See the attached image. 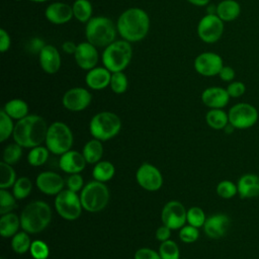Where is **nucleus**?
Instances as JSON below:
<instances>
[{"instance_id":"1","label":"nucleus","mask_w":259,"mask_h":259,"mask_svg":"<svg viewBox=\"0 0 259 259\" xmlns=\"http://www.w3.org/2000/svg\"><path fill=\"white\" fill-rule=\"evenodd\" d=\"M116 29L122 39L128 42L140 41L149 32L150 17L142 8H128L118 16Z\"/></svg>"},{"instance_id":"2","label":"nucleus","mask_w":259,"mask_h":259,"mask_svg":"<svg viewBox=\"0 0 259 259\" xmlns=\"http://www.w3.org/2000/svg\"><path fill=\"white\" fill-rule=\"evenodd\" d=\"M48 128L46 120L40 115L29 114L17 120L12 137L21 147L33 148L46 141Z\"/></svg>"},{"instance_id":"3","label":"nucleus","mask_w":259,"mask_h":259,"mask_svg":"<svg viewBox=\"0 0 259 259\" xmlns=\"http://www.w3.org/2000/svg\"><path fill=\"white\" fill-rule=\"evenodd\" d=\"M52 210L50 205L41 200L28 203L20 214L21 229L29 234L44 231L51 223Z\"/></svg>"},{"instance_id":"4","label":"nucleus","mask_w":259,"mask_h":259,"mask_svg":"<svg viewBox=\"0 0 259 259\" xmlns=\"http://www.w3.org/2000/svg\"><path fill=\"white\" fill-rule=\"evenodd\" d=\"M117 33L116 24L105 16L92 17L85 26L87 41L96 48H105L115 40Z\"/></svg>"},{"instance_id":"5","label":"nucleus","mask_w":259,"mask_h":259,"mask_svg":"<svg viewBox=\"0 0 259 259\" xmlns=\"http://www.w3.org/2000/svg\"><path fill=\"white\" fill-rule=\"evenodd\" d=\"M133 49L131 42L120 39L114 40L104 48L101 56L103 66L111 73L122 72L132 61Z\"/></svg>"},{"instance_id":"6","label":"nucleus","mask_w":259,"mask_h":259,"mask_svg":"<svg viewBox=\"0 0 259 259\" xmlns=\"http://www.w3.org/2000/svg\"><path fill=\"white\" fill-rule=\"evenodd\" d=\"M121 128V120L111 111H101L95 114L89 123V131L94 139L107 141L115 137Z\"/></svg>"},{"instance_id":"7","label":"nucleus","mask_w":259,"mask_h":259,"mask_svg":"<svg viewBox=\"0 0 259 259\" xmlns=\"http://www.w3.org/2000/svg\"><path fill=\"white\" fill-rule=\"evenodd\" d=\"M80 199L85 210L89 212H97L107 205L109 200V190L103 182L93 180L88 182L82 188Z\"/></svg>"},{"instance_id":"8","label":"nucleus","mask_w":259,"mask_h":259,"mask_svg":"<svg viewBox=\"0 0 259 259\" xmlns=\"http://www.w3.org/2000/svg\"><path fill=\"white\" fill-rule=\"evenodd\" d=\"M73 134L71 128L62 121L53 122L47 133L46 146L55 155H63L73 146Z\"/></svg>"},{"instance_id":"9","label":"nucleus","mask_w":259,"mask_h":259,"mask_svg":"<svg viewBox=\"0 0 259 259\" xmlns=\"http://www.w3.org/2000/svg\"><path fill=\"white\" fill-rule=\"evenodd\" d=\"M55 207L57 212L65 220L74 221L81 215L82 203L77 192L70 189L62 190L57 194L55 199Z\"/></svg>"},{"instance_id":"10","label":"nucleus","mask_w":259,"mask_h":259,"mask_svg":"<svg viewBox=\"0 0 259 259\" xmlns=\"http://www.w3.org/2000/svg\"><path fill=\"white\" fill-rule=\"evenodd\" d=\"M229 123L237 130L250 128L256 124L259 113L257 108L247 102H239L233 105L229 112Z\"/></svg>"},{"instance_id":"11","label":"nucleus","mask_w":259,"mask_h":259,"mask_svg":"<svg viewBox=\"0 0 259 259\" xmlns=\"http://www.w3.org/2000/svg\"><path fill=\"white\" fill-rule=\"evenodd\" d=\"M224 21L217 14H205L197 24V35L205 44H214L224 33Z\"/></svg>"},{"instance_id":"12","label":"nucleus","mask_w":259,"mask_h":259,"mask_svg":"<svg viewBox=\"0 0 259 259\" xmlns=\"http://www.w3.org/2000/svg\"><path fill=\"white\" fill-rule=\"evenodd\" d=\"M193 66L199 75L204 77H213L219 75L224 66V61L217 53L203 52L194 59Z\"/></svg>"},{"instance_id":"13","label":"nucleus","mask_w":259,"mask_h":259,"mask_svg":"<svg viewBox=\"0 0 259 259\" xmlns=\"http://www.w3.org/2000/svg\"><path fill=\"white\" fill-rule=\"evenodd\" d=\"M136 179L138 184L148 191H157L163 185V176L160 170L150 163H143L139 167Z\"/></svg>"},{"instance_id":"14","label":"nucleus","mask_w":259,"mask_h":259,"mask_svg":"<svg viewBox=\"0 0 259 259\" xmlns=\"http://www.w3.org/2000/svg\"><path fill=\"white\" fill-rule=\"evenodd\" d=\"M186 213L187 211L181 202L177 200L168 201L162 209V223L171 230L181 229L187 221Z\"/></svg>"},{"instance_id":"15","label":"nucleus","mask_w":259,"mask_h":259,"mask_svg":"<svg viewBox=\"0 0 259 259\" xmlns=\"http://www.w3.org/2000/svg\"><path fill=\"white\" fill-rule=\"evenodd\" d=\"M91 93L83 87H74L65 92L62 98L63 106L70 111H82L91 102Z\"/></svg>"},{"instance_id":"16","label":"nucleus","mask_w":259,"mask_h":259,"mask_svg":"<svg viewBox=\"0 0 259 259\" xmlns=\"http://www.w3.org/2000/svg\"><path fill=\"white\" fill-rule=\"evenodd\" d=\"M74 58L79 68L89 71L96 67L99 60V55L97 48L86 40L77 45Z\"/></svg>"},{"instance_id":"17","label":"nucleus","mask_w":259,"mask_h":259,"mask_svg":"<svg viewBox=\"0 0 259 259\" xmlns=\"http://www.w3.org/2000/svg\"><path fill=\"white\" fill-rule=\"evenodd\" d=\"M37 188L45 194L57 195L64 190L65 181L59 174L52 171H45L37 175L35 180Z\"/></svg>"},{"instance_id":"18","label":"nucleus","mask_w":259,"mask_h":259,"mask_svg":"<svg viewBox=\"0 0 259 259\" xmlns=\"http://www.w3.org/2000/svg\"><path fill=\"white\" fill-rule=\"evenodd\" d=\"M38 62L44 72L50 75L56 74L62 64L60 52L53 45H45L38 53Z\"/></svg>"},{"instance_id":"19","label":"nucleus","mask_w":259,"mask_h":259,"mask_svg":"<svg viewBox=\"0 0 259 259\" xmlns=\"http://www.w3.org/2000/svg\"><path fill=\"white\" fill-rule=\"evenodd\" d=\"M230 227V218L226 213H214L205 220L203 231L210 239L224 237Z\"/></svg>"},{"instance_id":"20","label":"nucleus","mask_w":259,"mask_h":259,"mask_svg":"<svg viewBox=\"0 0 259 259\" xmlns=\"http://www.w3.org/2000/svg\"><path fill=\"white\" fill-rule=\"evenodd\" d=\"M45 16L53 24H65L73 17V8L65 2H53L45 10Z\"/></svg>"},{"instance_id":"21","label":"nucleus","mask_w":259,"mask_h":259,"mask_svg":"<svg viewBox=\"0 0 259 259\" xmlns=\"http://www.w3.org/2000/svg\"><path fill=\"white\" fill-rule=\"evenodd\" d=\"M230 95L227 89L219 86L208 87L201 93L202 103L211 108H224L230 100Z\"/></svg>"},{"instance_id":"22","label":"nucleus","mask_w":259,"mask_h":259,"mask_svg":"<svg viewBox=\"0 0 259 259\" xmlns=\"http://www.w3.org/2000/svg\"><path fill=\"white\" fill-rule=\"evenodd\" d=\"M238 194L242 199L259 196V176L254 173L243 174L237 181Z\"/></svg>"},{"instance_id":"23","label":"nucleus","mask_w":259,"mask_h":259,"mask_svg":"<svg viewBox=\"0 0 259 259\" xmlns=\"http://www.w3.org/2000/svg\"><path fill=\"white\" fill-rule=\"evenodd\" d=\"M86 164L87 162L83 154L73 150H70L61 155V158L59 160V166L62 171L69 174L80 173L85 168Z\"/></svg>"},{"instance_id":"24","label":"nucleus","mask_w":259,"mask_h":259,"mask_svg":"<svg viewBox=\"0 0 259 259\" xmlns=\"http://www.w3.org/2000/svg\"><path fill=\"white\" fill-rule=\"evenodd\" d=\"M111 72L103 67H95L89 70L85 76L86 85L93 90H102L109 86Z\"/></svg>"},{"instance_id":"25","label":"nucleus","mask_w":259,"mask_h":259,"mask_svg":"<svg viewBox=\"0 0 259 259\" xmlns=\"http://www.w3.org/2000/svg\"><path fill=\"white\" fill-rule=\"evenodd\" d=\"M241 13V5L236 0H222L217 5V15L224 21L230 22L237 19Z\"/></svg>"},{"instance_id":"26","label":"nucleus","mask_w":259,"mask_h":259,"mask_svg":"<svg viewBox=\"0 0 259 259\" xmlns=\"http://www.w3.org/2000/svg\"><path fill=\"white\" fill-rule=\"evenodd\" d=\"M20 225V218L13 212H7L0 218V234L4 238L13 237Z\"/></svg>"},{"instance_id":"27","label":"nucleus","mask_w":259,"mask_h":259,"mask_svg":"<svg viewBox=\"0 0 259 259\" xmlns=\"http://www.w3.org/2000/svg\"><path fill=\"white\" fill-rule=\"evenodd\" d=\"M82 154L89 164H96L100 161L103 155V146L101 141L97 139H93L88 141L82 151Z\"/></svg>"},{"instance_id":"28","label":"nucleus","mask_w":259,"mask_h":259,"mask_svg":"<svg viewBox=\"0 0 259 259\" xmlns=\"http://www.w3.org/2000/svg\"><path fill=\"white\" fill-rule=\"evenodd\" d=\"M205 121L213 130H224L229 123V115L223 108H211L206 112Z\"/></svg>"},{"instance_id":"29","label":"nucleus","mask_w":259,"mask_h":259,"mask_svg":"<svg viewBox=\"0 0 259 259\" xmlns=\"http://www.w3.org/2000/svg\"><path fill=\"white\" fill-rule=\"evenodd\" d=\"M3 110L13 119H21L28 115V105L27 103L18 98H14L9 100L8 102L5 103Z\"/></svg>"},{"instance_id":"30","label":"nucleus","mask_w":259,"mask_h":259,"mask_svg":"<svg viewBox=\"0 0 259 259\" xmlns=\"http://www.w3.org/2000/svg\"><path fill=\"white\" fill-rule=\"evenodd\" d=\"M115 173L113 164L109 161H99L95 164L92 170V176L94 180L100 182H106L110 180Z\"/></svg>"},{"instance_id":"31","label":"nucleus","mask_w":259,"mask_h":259,"mask_svg":"<svg viewBox=\"0 0 259 259\" xmlns=\"http://www.w3.org/2000/svg\"><path fill=\"white\" fill-rule=\"evenodd\" d=\"M74 17L83 23H87L92 18V4L89 0H75L73 5Z\"/></svg>"},{"instance_id":"32","label":"nucleus","mask_w":259,"mask_h":259,"mask_svg":"<svg viewBox=\"0 0 259 259\" xmlns=\"http://www.w3.org/2000/svg\"><path fill=\"white\" fill-rule=\"evenodd\" d=\"M31 241L28 236V233L23 232H17L11 240V248L12 250L17 254H24L30 249Z\"/></svg>"},{"instance_id":"33","label":"nucleus","mask_w":259,"mask_h":259,"mask_svg":"<svg viewBox=\"0 0 259 259\" xmlns=\"http://www.w3.org/2000/svg\"><path fill=\"white\" fill-rule=\"evenodd\" d=\"M0 188L6 189L11 186L16 181V173L13 167L10 164L5 163L4 161L0 162Z\"/></svg>"},{"instance_id":"34","label":"nucleus","mask_w":259,"mask_h":259,"mask_svg":"<svg viewBox=\"0 0 259 259\" xmlns=\"http://www.w3.org/2000/svg\"><path fill=\"white\" fill-rule=\"evenodd\" d=\"M32 190V182L27 177H20L16 179L12 186V194L16 199H23L29 195Z\"/></svg>"},{"instance_id":"35","label":"nucleus","mask_w":259,"mask_h":259,"mask_svg":"<svg viewBox=\"0 0 259 259\" xmlns=\"http://www.w3.org/2000/svg\"><path fill=\"white\" fill-rule=\"evenodd\" d=\"M50 150L47 147L36 146L31 148L27 155V161L31 166H40L45 164L49 158Z\"/></svg>"},{"instance_id":"36","label":"nucleus","mask_w":259,"mask_h":259,"mask_svg":"<svg viewBox=\"0 0 259 259\" xmlns=\"http://www.w3.org/2000/svg\"><path fill=\"white\" fill-rule=\"evenodd\" d=\"M161 259H180V252L177 244L172 240H167L161 243L159 247Z\"/></svg>"},{"instance_id":"37","label":"nucleus","mask_w":259,"mask_h":259,"mask_svg":"<svg viewBox=\"0 0 259 259\" xmlns=\"http://www.w3.org/2000/svg\"><path fill=\"white\" fill-rule=\"evenodd\" d=\"M111 90L116 94H122L126 91L128 86V80L126 75L122 72H114L111 74L110 84Z\"/></svg>"},{"instance_id":"38","label":"nucleus","mask_w":259,"mask_h":259,"mask_svg":"<svg viewBox=\"0 0 259 259\" xmlns=\"http://www.w3.org/2000/svg\"><path fill=\"white\" fill-rule=\"evenodd\" d=\"M10 117L3 109L0 111V142H5L11 135H13L14 124Z\"/></svg>"},{"instance_id":"39","label":"nucleus","mask_w":259,"mask_h":259,"mask_svg":"<svg viewBox=\"0 0 259 259\" xmlns=\"http://www.w3.org/2000/svg\"><path fill=\"white\" fill-rule=\"evenodd\" d=\"M22 156V147L17 143L9 144L3 151V161L7 164L13 165L17 163Z\"/></svg>"},{"instance_id":"40","label":"nucleus","mask_w":259,"mask_h":259,"mask_svg":"<svg viewBox=\"0 0 259 259\" xmlns=\"http://www.w3.org/2000/svg\"><path fill=\"white\" fill-rule=\"evenodd\" d=\"M217 193L224 199H230L238 194L237 183H234L231 180H222L217 185Z\"/></svg>"},{"instance_id":"41","label":"nucleus","mask_w":259,"mask_h":259,"mask_svg":"<svg viewBox=\"0 0 259 259\" xmlns=\"http://www.w3.org/2000/svg\"><path fill=\"white\" fill-rule=\"evenodd\" d=\"M187 223L193 227L200 228L203 227L205 223V213L199 206H192L187 210L186 213Z\"/></svg>"},{"instance_id":"42","label":"nucleus","mask_w":259,"mask_h":259,"mask_svg":"<svg viewBox=\"0 0 259 259\" xmlns=\"http://www.w3.org/2000/svg\"><path fill=\"white\" fill-rule=\"evenodd\" d=\"M16 207V198L6 189L0 190V213L11 212Z\"/></svg>"},{"instance_id":"43","label":"nucleus","mask_w":259,"mask_h":259,"mask_svg":"<svg viewBox=\"0 0 259 259\" xmlns=\"http://www.w3.org/2000/svg\"><path fill=\"white\" fill-rule=\"evenodd\" d=\"M29 252L34 259H48L50 255V249L47 243L40 240L31 242Z\"/></svg>"},{"instance_id":"44","label":"nucleus","mask_w":259,"mask_h":259,"mask_svg":"<svg viewBox=\"0 0 259 259\" xmlns=\"http://www.w3.org/2000/svg\"><path fill=\"white\" fill-rule=\"evenodd\" d=\"M199 237L198 228L193 227L191 225L183 226L179 231V238L184 243H193Z\"/></svg>"},{"instance_id":"45","label":"nucleus","mask_w":259,"mask_h":259,"mask_svg":"<svg viewBox=\"0 0 259 259\" xmlns=\"http://www.w3.org/2000/svg\"><path fill=\"white\" fill-rule=\"evenodd\" d=\"M227 91L230 95V97L238 98L245 94L246 92V85L241 81H232L227 86Z\"/></svg>"},{"instance_id":"46","label":"nucleus","mask_w":259,"mask_h":259,"mask_svg":"<svg viewBox=\"0 0 259 259\" xmlns=\"http://www.w3.org/2000/svg\"><path fill=\"white\" fill-rule=\"evenodd\" d=\"M66 185H67L68 189H70L74 192H78L79 190H82V188H83V178L79 173L71 174L66 181Z\"/></svg>"},{"instance_id":"47","label":"nucleus","mask_w":259,"mask_h":259,"mask_svg":"<svg viewBox=\"0 0 259 259\" xmlns=\"http://www.w3.org/2000/svg\"><path fill=\"white\" fill-rule=\"evenodd\" d=\"M134 259H161L159 252L150 248H140L136 251Z\"/></svg>"},{"instance_id":"48","label":"nucleus","mask_w":259,"mask_h":259,"mask_svg":"<svg viewBox=\"0 0 259 259\" xmlns=\"http://www.w3.org/2000/svg\"><path fill=\"white\" fill-rule=\"evenodd\" d=\"M219 77H220V79L222 80V81H224V82H232V81H234V79H235V76H236V72H235V70L232 68V67H230V66H223V68L221 69V71H220V73H219V75H218Z\"/></svg>"},{"instance_id":"49","label":"nucleus","mask_w":259,"mask_h":259,"mask_svg":"<svg viewBox=\"0 0 259 259\" xmlns=\"http://www.w3.org/2000/svg\"><path fill=\"white\" fill-rule=\"evenodd\" d=\"M11 45V38L9 33L4 29H0V52L1 53H6Z\"/></svg>"},{"instance_id":"50","label":"nucleus","mask_w":259,"mask_h":259,"mask_svg":"<svg viewBox=\"0 0 259 259\" xmlns=\"http://www.w3.org/2000/svg\"><path fill=\"white\" fill-rule=\"evenodd\" d=\"M171 236V229L165 225L159 227L156 231V238L158 241L160 242H164V241H167L169 240Z\"/></svg>"},{"instance_id":"51","label":"nucleus","mask_w":259,"mask_h":259,"mask_svg":"<svg viewBox=\"0 0 259 259\" xmlns=\"http://www.w3.org/2000/svg\"><path fill=\"white\" fill-rule=\"evenodd\" d=\"M63 51L68 55H74L77 49V45L71 40H66L62 44Z\"/></svg>"},{"instance_id":"52","label":"nucleus","mask_w":259,"mask_h":259,"mask_svg":"<svg viewBox=\"0 0 259 259\" xmlns=\"http://www.w3.org/2000/svg\"><path fill=\"white\" fill-rule=\"evenodd\" d=\"M45 47V44L42 42V39L38 38V37H34L30 40V44H29V48H32L34 50V52L36 53H39L40 50Z\"/></svg>"},{"instance_id":"53","label":"nucleus","mask_w":259,"mask_h":259,"mask_svg":"<svg viewBox=\"0 0 259 259\" xmlns=\"http://www.w3.org/2000/svg\"><path fill=\"white\" fill-rule=\"evenodd\" d=\"M189 3H191L192 5H195V6H199V7H202V6H207L210 2V0H187Z\"/></svg>"},{"instance_id":"54","label":"nucleus","mask_w":259,"mask_h":259,"mask_svg":"<svg viewBox=\"0 0 259 259\" xmlns=\"http://www.w3.org/2000/svg\"><path fill=\"white\" fill-rule=\"evenodd\" d=\"M206 14H217V5H213V4L207 5Z\"/></svg>"},{"instance_id":"55","label":"nucleus","mask_w":259,"mask_h":259,"mask_svg":"<svg viewBox=\"0 0 259 259\" xmlns=\"http://www.w3.org/2000/svg\"><path fill=\"white\" fill-rule=\"evenodd\" d=\"M28 1H31V2H36V3H44V2H47L48 0H28Z\"/></svg>"},{"instance_id":"56","label":"nucleus","mask_w":259,"mask_h":259,"mask_svg":"<svg viewBox=\"0 0 259 259\" xmlns=\"http://www.w3.org/2000/svg\"><path fill=\"white\" fill-rule=\"evenodd\" d=\"M15 1H21V0H15Z\"/></svg>"},{"instance_id":"57","label":"nucleus","mask_w":259,"mask_h":259,"mask_svg":"<svg viewBox=\"0 0 259 259\" xmlns=\"http://www.w3.org/2000/svg\"><path fill=\"white\" fill-rule=\"evenodd\" d=\"M1 259H4V258H3V257H1Z\"/></svg>"},{"instance_id":"58","label":"nucleus","mask_w":259,"mask_h":259,"mask_svg":"<svg viewBox=\"0 0 259 259\" xmlns=\"http://www.w3.org/2000/svg\"><path fill=\"white\" fill-rule=\"evenodd\" d=\"M184 259H185V258H184Z\"/></svg>"}]
</instances>
